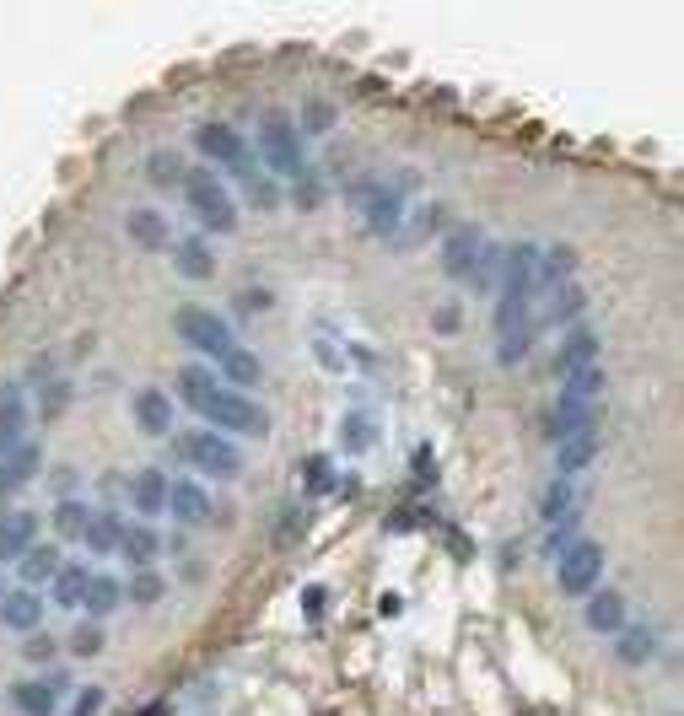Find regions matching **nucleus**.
<instances>
[{
	"instance_id": "11",
	"label": "nucleus",
	"mask_w": 684,
	"mask_h": 716,
	"mask_svg": "<svg viewBox=\"0 0 684 716\" xmlns=\"http://www.w3.org/2000/svg\"><path fill=\"white\" fill-rule=\"evenodd\" d=\"M167 512L183 528H211L216 523V501L194 485V480H167Z\"/></svg>"
},
{
	"instance_id": "48",
	"label": "nucleus",
	"mask_w": 684,
	"mask_h": 716,
	"mask_svg": "<svg viewBox=\"0 0 684 716\" xmlns=\"http://www.w3.org/2000/svg\"><path fill=\"white\" fill-rule=\"evenodd\" d=\"M0 603H5V576H0Z\"/></svg>"
},
{
	"instance_id": "38",
	"label": "nucleus",
	"mask_w": 684,
	"mask_h": 716,
	"mask_svg": "<svg viewBox=\"0 0 684 716\" xmlns=\"http://www.w3.org/2000/svg\"><path fill=\"white\" fill-rule=\"evenodd\" d=\"M587 307V296H582V286H560L555 291V307H549V318L560 323V318H577Z\"/></svg>"
},
{
	"instance_id": "13",
	"label": "nucleus",
	"mask_w": 684,
	"mask_h": 716,
	"mask_svg": "<svg viewBox=\"0 0 684 716\" xmlns=\"http://www.w3.org/2000/svg\"><path fill=\"white\" fill-rule=\"evenodd\" d=\"M598 447H604L598 426H593V431H577V436H566V442H555V480H571V474H582V469L598 458Z\"/></svg>"
},
{
	"instance_id": "1",
	"label": "nucleus",
	"mask_w": 684,
	"mask_h": 716,
	"mask_svg": "<svg viewBox=\"0 0 684 716\" xmlns=\"http://www.w3.org/2000/svg\"><path fill=\"white\" fill-rule=\"evenodd\" d=\"M534 291H540V248L518 243L512 254H502V286H496V361L518 367L529 356L534 340Z\"/></svg>"
},
{
	"instance_id": "47",
	"label": "nucleus",
	"mask_w": 684,
	"mask_h": 716,
	"mask_svg": "<svg viewBox=\"0 0 684 716\" xmlns=\"http://www.w3.org/2000/svg\"><path fill=\"white\" fill-rule=\"evenodd\" d=\"M140 716H167V706H145V712Z\"/></svg>"
},
{
	"instance_id": "15",
	"label": "nucleus",
	"mask_w": 684,
	"mask_h": 716,
	"mask_svg": "<svg viewBox=\"0 0 684 716\" xmlns=\"http://www.w3.org/2000/svg\"><path fill=\"white\" fill-rule=\"evenodd\" d=\"M582 614H587V630H598V636H620V630H625V598H620L615 587H604V592L593 587Z\"/></svg>"
},
{
	"instance_id": "2",
	"label": "nucleus",
	"mask_w": 684,
	"mask_h": 716,
	"mask_svg": "<svg viewBox=\"0 0 684 716\" xmlns=\"http://www.w3.org/2000/svg\"><path fill=\"white\" fill-rule=\"evenodd\" d=\"M178 394H183V405L205 421L211 431H221V436H270V410L265 405H254L249 394H238V388H227L216 372H205V367H183L178 372Z\"/></svg>"
},
{
	"instance_id": "46",
	"label": "nucleus",
	"mask_w": 684,
	"mask_h": 716,
	"mask_svg": "<svg viewBox=\"0 0 684 716\" xmlns=\"http://www.w3.org/2000/svg\"><path fill=\"white\" fill-rule=\"evenodd\" d=\"M307 480H313V490H324V485H329V463L313 458V463H307Z\"/></svg>"
},
{
	"instance_id": "18",
	"label": "nucleus",
	"mask_w": 684,
	"mask_h": 716,
	"mask_svg": "<svg viewBox=\"0 0 684 716\" xmlns=\"http://www.w3.org/2000/svg\"><path fill=\"white\" fill-rule=\"evenodd\" d=\"M38 619H43V603H38V592H33V587L5 592V603H0V625H5V630L33 636V630H38Z\"/></svg>"
},
{
	"instance_id": "7",
	"label": "nucleus",
	"mask_w": 684,
	"mask_h": 716,
	"mask_svg": "<svg viewBox=\"0 0 684 716\" xmlns=\"http://www.w3.org/2000/svg\"><path fill=\"white\" fill-rule=\"evenodd\" d=\"M604 545L598 539H577L571 550H560L555 555V581H560V592L566 598H587L593 587H598V576H604Z\"/></svg>"
},
{
	"instance_id": "33",
	"label": "nucleus",
	"mask_w": 684,
	"mask_h": 716,
	"mask_svg": "<svg viewBox=\"0 0 684 716\" xmlns=\"http://www.w3.org/2000/svg\"><path fill=\"white\" fill-rule=\"evenodd\" d=\"M571 276H577V254L571 248H549V254H540V281H566L571 286Z\"/></svg>"
},
{
	"instance_id": "23",
	"label": "nucleus",
	"mask_w": 684,
	"mask_h": 716,
	"mask_svg": "<svg viewBox=\"0 0 684 716\" xmlns=\"http://www.w3.org/2000/svg\"><path fill=\"white\" fill-rule=\"evenodd\" d=\"M11 706H16L22 716H54L60 712V690L27 679V685H11Z\"/></svg>"
},
{
	"instance_id": "36",
	"label": "nucleus",
	"mask_w": 684,
	"mask_h": 716,
	"mask_svg": "<svg viewBox=\"0 0 684 716\" xmlns=\"http://www.w3.org/2000/svg\"><path fill=\"white\" fill-rule=\"evenodd\" d=\"M566 512H571V480H549L545 501H540V517H545V523H560Z\"/></svg>"
},
{
	"instance_id": "17",
	"label": "nucleus",
	"mask_w": 684,
	"mask_h": 716,
	"mask_svg": "<svg viewBox=\"0 0 684 716\" xmlns=\"http://www.w3.org/2000/svg\"><path fill=\"white\" fill-rule=\"evenodd\" d=\"M125 232H130V243H140V248H173V227H167V216L151 210V205H136V210L125 216Z\"/></svg>"
},
{
	"instance_id": "32",
	"label": "nucleus",
	"mask_w": 684,
	"mask_h": 716,
	"mask_svg": "<svg viewBox=\"0 0 684 716\" xmlns=\"http://www.w3.org/2000/svg\"><path fill=\"white\" fill-rule=\"evenodd\" d=\"M145 167H151V183H162V189L183 183V172H189L178 151H151V162H145Z\"/></svg>"
},
{
	"instance_id": "9",
	"label": "nucleus",
	"mask_w": 684,
	"mask_h": 716,
	"mask_svg": "<svg viewBox=\"0 0 684 716\" xmlns=\"http://www.w3.org/2000/svg\"><path fill=\"white\" fill-rule=\"evenodd\" d=\"M194 145H200L216 167H227L232 178H243V183H249V178H259L254 151H249V141H243L232 125H200V130H194Z\"/></svg>"
},
{
	"instance_id": "42",
	"label": "nucleus",
	"mask_w": 684,
	"mask_h": 716,
	"mask_svg": "<svg viewBox=\"0 0 684 716\" xmlns=\"http://www.w3.org/2000/svg\"><path fill=\"white\" fill-rule=\"evenodd\" d=\"M109 706V695H103V685H87L81 695H76V716H103Z\"/></svg>"
},
{
	"instance_id": "40",
	"label": "nucleus",
	"mask_w": 684,
	"mask_h": 716,
	"mask_svg": "<svg viewBox=\"0 0 684 716\" xmlns=\"http://www.w3.org/2000/svg\"><path fill=\"white\" fill-rule=\"evenodd\" d=\"M71 652H76V657H98V652H103V630H98V625H81V630L71 636Z\"/></svg>"
},
{
	"instance_id": "22",
	"label": "nucleus",
	"mask_w": 684,
	"mask_h": 716,
	"mask_svg": "<svg viewBox=\"0 0 684 716\" xmlns=\"http://www.w3.org/2000/svg\"><path fill=\"white\" fill-rule=\"evenodd\" d=\"M119 539H125V517H119V512H92V517H87L81 545H87L92 555H114V550H119Z\"/></svg>"
},
{
	"instance_id": "34",
	"label": "nucleus",
	"mask_w": 684,
	"mask_h": 716,
	"mask_svg": "<svg viewBox=\"0 0 684 716\" xmlns=\"http://www.w3.org/2000/svg\"><path fill=\"white\" fill-rule=\"evenodd\" d=\"M87 517H92V512H87L81 501H60V507H54V528H60V539H81V534H87Z\"/></svg>"
},
{
	"instance_id": "37",
	"label": "nucleus",
	"mask_w": 684,
	"mask_h": 716,
	"mask_svg": "<svg viewBox=\"0 0 684 716\" xmlns=\"http://www.w3.org/2000/svg\"><path fill=\"white\" fill-rule=\"evenodd\" d=\"M571 545H577V512H566L560 523H549L545 550H549V555H560V550H571Z\"/></svg>"
},
{
	"instance_id": "35",
	"label": "nucleus",
	"mask_w": 684,
	"mask_h": 716,
	"mask_svg": "<svg viewBox=\"0 0 684 716\" xmlns=\"http://www.w3.org/2000/svg\"><path fill=\"white\" fill-rule=\"evenodd\" d=\"M340 442H345V452H367V447L378 442V431H372L367 415H345V421H340Z\"/></svg>"
},
{
	"instance_id": "4",
	"label": "nucleus",
	"mask_w": 684,
	"mask_h": 716,
	"mask_svg": "<svg viewBox=\"0 0 684 716\" xmlns=\"http://www.w3.org/2000/svg\"><path fill=\"white\" fill-rule=\"evenodd\" d=\"M183 200H189V210L200 216V227H211V232H238V205H232V194H227V183L211 172V167H189L183 172Z\"/></svg>"
},
{
	"instance_id": "31",
	"label": "nucleus",
	"mask_w": 684,
	"mask_h": 716,
	"mask_svg": "<svg viewBox=\"0 0 684 716\" xmlns=\"http://www.w3.org/2000/svg\"><path fill=\"white\" fill-rule=\"evenodd\" d=\"M119 603H125V587H119L114 576H98V572H92V587H87V609L103 619V614H114Z\"/></svg>"
},
{
	"instance_id": "6",
	"label": "nucleus",
	"mask_w": 684,
	"mask_h": 716,
	"mask_svg": "<svg viewBox=\"0 0 684 716\" xmlns=\"http://www.w3.org/2000/svg\"><path fill=\"white\" fill-rule=\"evenodd\" d=\"M259 156H265V167H270L275 178H291V183L307 178L302 141H296V130H291L286 114H265V125H259Z\"/></svg>"
},
{
	"instance_id": "14",
	"label": "nucleus",
	"mask_w": 684,
	"mask_h": 716,
	"mask_svg": "<svg viewBox=\"0 0 684 716\" xmlns=\"http://www.w3.org/2000/svg\"><path fill=\"white\" fill-rule=\"evenodd\" d=\"M22 431H27V405H22V388L16 383H0V463L22 447Z\"/></svg>"
},
{
	"instance_id": "25",
	"label": "nucleus",
	"mask_w": 684,
	"mask_h": 716,
	"mask_svg": "<svg viewBox=\"0 0 684 716\" xmlns=\"http://www.w3.org/2000/svg\"><path fill=\"white\" fill-rule=\"evenodd\" d=\"M221 372H227V383H238V394L265 383V367H259V356H254V350H243V345H232V350L221 356Z\"/></svg>"
},
{
	"instance_id": "30",
	"label": "nucleus",
	"mask_w": 684,
	"mask_h": 716,
	"mask_svg": "<svg viewBox=\"0 0 684 716\" xmlns=\"http://www.w3.org/2000/svg\"><path fill=\"white\" fill-rule=\"evenodd\" d=\"M119 555L136 566V572H151V561H156V534L151 528H125V539H119Z\"/></svg>"
},
{
	"instance_id": "24",
	"label": "nucleus",
	"mask_w": 684,
	"mask_h": 716,
	"mask_svg": "<svg viewBox=\"0 0 684 716\" xmlns=\"http://www.w3.org/2000/svg\"><path fill=\"white\" fill-rule=\"evenodd\" d=\"M136 512L140 517H162L167 512V474L162 469H140L136 474Z\"/></svg>"
},
{
	"instance_id": "29",
	"label": "nucleus",
	"mask_w": 684,
	"mask_h": 716,
	"mask_svg": "<svg viewBox=\"0 0 684 716\" xmlns=\"http://www.w3.org/2000/svg\"><path fill=\"white\" fill-rule=\"evenodd\" d=\"M653 652H658V636H653L647 625H636V630H620V647H615V657H620L625 668H642V663H653Z\"/></svg>"
},
{
	"instance_id": "39",
	"label": "nucleus",
	"mask_w": 684,
	"mask_h": 716,
	"mask_svg": "<svg viewBox=\"0 0 684 716\" xmlns=\"http://www.w3.org/2000/svg\"><path fill=\"white\" fill-rule=\"evenodd\" d=\"M162 598V576L156 572H136L130 576V603H156Z\"/></svg>"
},
{
	"instance_id": "45",
	"label": "nucleus",
	"mask_w": 684,
	"mask_h": 716,
	"mask_svg": "<svg viewBox=\"0 0 684 716\" xmlns=\"http://www.w3.org/2000/svg\"><path fill=\"white\" fill-rule=\"evenodd\" d=\"M329 119H334V114H329V103H313V108H307V130H313V136H324V130H329Z\"/></svg>"
},
{
	"instance_id": "16",
	"label": "nucleus",
	"mask_w": 684,
	"mask_h": 716,
	"mask_svg": "<svg viewBox=\"0 0 684 716\" xmlns=\"http://www.w3.org/2000/svg\"><path fill=\"white\" fill-rule=\"evenodd\" d=\"M33 539H38V512H11V517H0V566L22 561V555L33 550Z\"/></svg>"
},
{
	"instance_id": "8",
	"label": "nucleus",
	"mask_w": 684,
	"mask_h": 716,
	"mask_svg": "<svg viewBox=\"0 0 684 716\" xmlns=\"http://www.w3.org/2000/svg\"><path fill=\"white\" fill-rule=\"evenodd\" d=\"M173 329H178V340L189 345V350H200V356H227L238 340H232V323L227 318H216L211 307H178V318H173Z\"/></svg>"
},
{
	"instance_id": "43",
	"label": "nucleus",
	"mask_w": 684,
	"mask_h": 716,
	"mask_svg": "<svg viewBox=\"0 0 684 716\" xmlns=\"http://www.w3.org/2000/svg\"><path fill=\"white\" fill-rule=\"evenodd\" d=\"M22 657H27V663H49V657H54V641H49V636H27Z\"/></svg>"
},
{
	"instance_id": "26",
	"label": "nucleus",
	"mask_w": 684,
	"mask_h": 716,
	"mask_svg": "<svg viewBox=\"0 0 684 716\" xmlns=\"http://www.w3.org/2000/svg\"><path fill=\"white\" fill-rule=\"evenodd\" d=\"M33 469H38V447L33 442H22L5 463H0V496H11V490H22L27 480H33Z\"/></svg>"
},
{
	"instance_id": "27",
	"label": "nucleus",
	"mask_w": 684,
	"mask_h": 716,
	"mask_svg": "<svg viewBox=\"0 0 684 716\" xmlns=\"http://www.w3.org/2000/svg\"><path fill=\"white\" fill-rule=\"evenodd\" d=\"M87 587H92V572L76 561V566H60V576H54V603L60 609H81L87 603Z\"/></svg>"
},
{
	"instance_id": "21",
	"label": "nucleus",
	"mask_w": 684,
	"mask_h": 716,
	"mask_svg": "<svg viewBox=\"0 0 684 716\" xmlns=\"http://www.w3.org/2000/svg\"><path fill=\"white\" fill-rule=\"evenodd\" d=\"M136 421L145 436H167L173 431V399L162 388H140L136 394Z\"/></svg>"
},
{
	"instance_id": "10",
	"label": "nucleus",
	"mask_w": 684,
	"mask_h": 716,
	"mask_svg": "<svg viewBox=\"0 0 684 716\" xmlns=\"http://www.w3.org/2000/svg\"><path fill=\"white\" fill-rule=\"evenodd\" d=\"M356 205H362V216H367V227H372L378 238H389V232L400 227V216H405V200H400V189H389V183H356Z\"/></svg>"
},
{
	"instance_id": "41",
	"label": "nucleus",
	"mask_w": 684,
	"mask_h": 716,
	"mask_svg": "<svg viewBox=\"0 0 684 716\" xmlns=\"http://www.w3.org/2000/svg\"><path fill=\"white\" fill-rule=\"evenodd\" d=\"M249 200H254L259 210H275V205H280V189H275L270 178H249Z\"/></svg>"
},
{
	"instance_id": "5",
	"label": "nucleus",
	"mask_w": 684,
	"mask_h": 716,
	"mask_svg": "<svg viewBox=\"0 0 684 716\" xmlns=\"http://www.w3.org/2000/svg\"><path fill=\"white\" fill-rule=\"evenodd\" d=\"M178 452H183L200 474H216V480H238V474H243V452L232 447V436H221V431H211V426L183 431V436H178Z\"/></svg>"
},
{
	"instance_id": "3",
	"label": "nucleus",
	"mask_w": 684,
	"mask_h": 716,
	"mask_svg": "<svg viewBox=\"0 0 684 716\" xmlns=\"http://www.w3.org/2000/svg\"><path fill=\"white\" fill-rule=\"evenodd\" d=\"M604 388H609V378H604L598 361L582 367V372H571V378H560V399H555V415H549L555 442L598 426V399H604Z\"/></svg>"
},
{
	"instance_id": "12",
	"label": "nucleus",
	"mask_w": 684,
	"mask_h": 716,
	"mask_svg": "<svg viewBox=\"0 0 684 716\" xmlns=\"http://www.w3.org/2000/svg\"><path fill=\"white\" fill-rule=\"evenodd\" d=\"M480 232L464 221V227H453L447 238H442V270L453 276V281H469V270H474V259H480Z\"/></svg>"
},
{
	"instance_id": "28",
	"label": "nucleus",
	"mask_w": 684,
	"mask_h": 716,
	"mask_svg": "<svg viewBox=\"0 0 684 716\" xmlns=\"http://www.w3.org/2000/svg\"><path fill=\"white\" fill-rule=\"evenodd\" d=\"M60 550L54 545H33L27 555H22V587H38V581H54L60 576Z\"/></svg>"
},
{
	"instance_id": "20",
	"label": "nucleus",
	"mask_w": 684,
	"mask_h": 716,
	"mask_svg": "<svg viewBox=\"0 0 684 716\" xmlns=\"http://www.w3.org/2000/svg\"><path fill=\"white\" fill-rule=\"evenodd\" d=\"M593 361H598V334H593V329H571V334L560 340L555 372H560V378H571V372H582V367H593Z\"/></svg>"
},
{
	"instance_id": "19",
	"label": "nucleus",
	"mask_w": 684,
	"mask_h": 716,
	"mask_svg": "<svg viewBox=\"0 0 684 716\" xmlns=\"http://www.w3.org/2000/svg\"><path fill=\"white\" fill-rule=\"evenodd\" d=\"M173 270H178L183 281H211V276H216L211 243H205V238H183V243H173Z\"/></svg>"
},
{
	"instance_id": "44",
	"label": "nucleus",
	"mask_w": 684,
	"mask_h": 716,
	"mask_svg": "<svg viewBox=\"0 0 684 716\" xmlns=\"http://www.w3.org/2000/svg\"><path fill=\"white\" fill-rule=\"evenodd\" d=\"M238 307L243 312H270L275 302H270V291H238Z\"/></svg>"
}]
</instances>
